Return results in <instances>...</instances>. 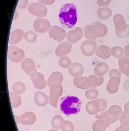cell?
<instances>
[{
	"label": "cell",
	"instance_id": "6da1fadb",
	"mask_svg": "<svg viewBox=\"0 0 129 131\" xmlns=\"http://www.w3.org/2000/svg\"><path fill=\"white\" fill-rule=\"evenodd\" d=\"M77 7L73 4H64L59 11V20L61 26L65 28H72L77 23Z\"/></svg>",
	"mask_w": 129,
	"mask_h": 131
},
{
	"label": "cell",
	"instance_id": "7a4b0ae2",
	"mask_svg": "<svg viewBox=\"0 0 129 131\" xmlns=\"http://www.w3.org/2000/svg\"><path fill=\"white\" fill-rule=\"evenodd\" d=\"M82 104L80 99L76 96L67 95L62 97L59 100L61 111L67 117L79 114Z\"/></svg>",
	"mask_w": 129,
	"mask_h": 131
},
{
	"label": "cell",
	"instance_id": "3957f363",
	"mask_svg": "<svg viewBox=\"0 0 129 131\" xmlns=\"http://www.w3.org/2000/svg\"><path fill=\"white\" fill-rule=\"evenodd\" d=\"M63 88L61 84L54 83L50 86V92L48 96L49 103L55 108L58 107L59 99L62 95Z\"/></svg>",
	"mask_w": 129,
	"mask_h": 131
},
{
	"label": "cell",
	"instance_id": "277c9868",
	"mask_svg": "<svg viewBox=\"0 0 129 131\" xmlns=\"http://www.w3.org/2000/svg\"><path fill=\"white\" fill-rule=\"evenodd\" d=\"M8 57L12 62H19L23 60L25 54L21 48L16 46H9L8 47Z\"/></svg>",
	"mask_w": 129,
	"mask_h": 131
},
{
	"label": "cell",
	"instance_id": "5b68a950",
	"mask_svg": "<svg viewBox=\"0 0 129 131\" xmlns=\"http://www.w3.org/2000/svg\"><path fill=\"white\" fill-rule=\"evenodd\" d=\"M28 11L30 14L39 17H44L47 15L48 10L47 7L40 3L30 4L28 6Z\"/></svg>",
	"mask_w": 129,
	"mask_h": 131
},
{
	"label": "cell",
	"instance_id": "8992f818",
	"mask_svg": "<svg viewBox=\"0 0 129 131\" xmlns=\"http://www.w3.org/2000/svg\"><path fill=\"white\" fill-rule=\"evenodd\" d=\"M22 69L30 77H34L38 73L36 64L33 60L30 58L25 59L21 64Z\"/></svg>",
	"mask_w": 129,
	"mask_h": 131
},
{
	"label": "cell",
	"instance_id": "52a82bcc",
	"mask_svg": "<svg viewBox=\"0 0 129 131\" xmlns=\"http://www.w3.org/2000/svg\"><path fill=\"white\" fill-rule=\"evenodd\" d=\"M49 36L51 39L60 42L65 39L67 33L66 31L58 26H53L48 31Z\"/></svg>",
	"mask_w": 129,
	"mask_h": 131
},
{
	"label": "cell",
	"instance_id": "ba28073f",
	"mask_svg": "<svg viewBox=\"0 0 129 131\" xmlns=\"http://www.w3.org/2000/svg\"><path fill=\"white\" fill-rule=\"evenodd\" d=\"M33 26L36 32L44 34L49 31L50 28V24L47 19L38 18L34 22Z\"/></svg>",
	"mask_w": 129,
	"mask_h": 131
},
{
	"label": "cell",
	"instance_id": "9c48e42d",
	"mask_svg": "<svg viewBox=\"0 0 129 131\" xmlns=\"http://www.w3.org/2000/svg\"><path fill=\"white\" fill-rule=\"evenodd\" d=\"M72 46L68 41L60 43L55 50V54L59 57L66 56L68 54L71 50Z\"/></svg>",
	"mask_w": 129,
	"mask_h": 131
},
{
	"label": "cell",
	"instance_id": "30bf717a",
	"mask_svg": "<svg viewBox=\"0 0 129 131\" xmlns=\"http://www.w3.org/2000/svg\"><path fill=\"white\" fill-rule=\"evenodd\" d=\"M31 79L34 87L38 90L44 89L47 85V81L45 79L44 75L41 73L38 72L35 76L31 77Z\"/></svg>",
	"mask_w": 129,
	"mask_h": 131
},
{
	"label": "cell",
	"instance_id": "8fae6325",
	"mask_svg": "<svg viewBox=\"0 0 129 131\" xmlns=\"http://www.w3.org/2000/svg\"><path fill=\"white\" fill-rule=\"evenodd\" d=\"M83 34V30L81 28L77 27L74 29L69 31L67 34V40L71 44H74L80 39Z\"/></svg>",
	"mask_w": 129,
	"mask_h": 131
},
{
	"label": "cell",
	"instance_id": "7c38bea8",
	"mask_svg": "<svg viewBox=\"0 0 129 131\" xmlns=\"http://www.w3.org/2000/svg\"><path fill=\"white\" fill-rule=\"evenodd\" d=\"M24 31L21 29H17L11 31L9 35V43L11 45L17 44L24 38Z\"/></svg>",
	"mask_w": 129,
	"mask_h": 131
},
{
	"label": "cell",
	"instance_id": "4fadbf2b",
	"mask_svg": "<svg viewBox=\"0 0 129 131\" xmlns=\"http://www.w3.org/2000/svg\"><path fill=\"white\" fill-rule=\"evenodd\" d=\"M34 99L35 103L39 106H44L48 103V96L41 91H38L35 93Z\"/></svg>",
	"mask_w": 129,
	"mask_h": 131
},
{
	"label": "cell",
	"instance_id": "5bb4252c",
	"mask_svg": "<svg viewBox=\"0 0 129 131\" xmlns=\"http://www.w3.org/2000/svg\"><path fill=\"white\" fill-rule=\"evenodd\" d=\"M122 112V110L118 106H112L108 111L107 117L109 118L112 124L117 121Z\"/></svg>",
	"mask_w": 129,
	"mask_h": 131
},
{
	"label": "cell",
	"instance_id": "9a60e30c",
	"mask_svg": "<svg viewBox=\"0 0 129 131\" xmlns=\"http://www.w3.org/2000/svg\"><path fill=\"white\" fill-rule=\"evenodd\" d=\"M63 80V74L59 71H55L49 77L47 81V85L50 87L51 84L54 83L61 84Z\"/></svg>",
	"mask_w": 129,
	"mask_h": 131
},
{
	"label": "cell",
	"instance_id": "2e32d148",
	"mask_svg": "<svg viewBox=\"0 0 129 131\" xmlns=\"http://www.w3.org/2000/svg\"><path fill=\"white\" fill-rule=\"evenodd\" d=\"M110 125L105 120L102 118L97 120L93 124L92 128L93 131H105Z\"/></svg>",
	"mask_w": 129,
	"mask_h": 131
},
{
	"label": "cell",
	"instance_id": "e0dca14e",
	"mask_svg": "<svg viewBox=\"0 0 129 131\" xmlns=\"http://www.w3.org/2000/svg\"><path fill=\"white\" fill-rule=\"evenodd\" d=\"M97 15L99 19H107L112 16V11L108 7L100 8L97 10Z\"/></svg>",
	"mask_w": 129,
	"mask_h": 131
},
{
	"label": "cell",
	"instance_id": "ac0fdd59",
	"mask_svg": "<svg viewBox=\"0 0 129 131\" xmlns=\"http://www.w3.org/2000/svg\"><path fill=\"white\" fill-rule=\"evenodd\" d=\"M26 89L25 85L21 82H17L13 84L12 90L13 92L18 95H21L24 92Z\"/></svg>",
	"mask_w": 129,
	"mask_h": 131
},
{
	"label": "cell",
	"instance_id": "d6986e66",
	"mask_svg": "<svg viewBox=\"0 0 129 131\" xmlns=\"http://www.w3.org/2000/svg\"><path fill=\"white\" fill-rule=\"evenodd\" d=\"M9 96L13 108L17 107L21 104L22 101L19 95L11 92L9 93Z\"/></svg>",
	"mask_w": 129,
	"mask_h": 131
},
{
	"label": "cell",
	"instance_id": "ffe728a7",
	"mask_svg": "<svg viewBox=\"0 0 129 131\" xmlns=\"http://www.w3.org/2000/svg\"><path fill=\"white\" fill-rule=\"evenodd\" d=\"M68 72L71 76L75 77L81 73L82 67L80 64L78 63H74L71 67L68 69Z\"/></svg>",
	"mask_w": 129,
	"mask_h": 131
},
{
	"label": "cell",
	"instance_id": "44dd1931",
	"mask_svg": "<svg viewBox=\"0 0 129 131\" xmlns=\"http://www.w3.org/2000/svg\"><path fill=\"white\" fill-rule=\"evenodd\" d=\"M64 121V118L59 115H56L52 118L51 124L53 128L59 129L61 128L63 122Z\"/></svg>",
	"mask_w": 129,
	"mask_h": 131
},
{
	"label": "cell",
	"instance_id": "7402d4cb",
	"mask_svg": "<svg viewBox=\"0 0 129 131\" xmlns=\"http://www.w3.org/2000/svg\"><path fill=\"white\" fill-rule=\"evenodd\" d=\"M24 39L29 43L34 42L37 39L36 33L31 30L27 31L25 33Z\"/></svg>",
	"mask_w": 129,
	"mask_h": 131
},
{
	"label": "cell",
	"instance_id": "603a6c76",
	"mask_svg": "<svg viewBox=\"0 0 129 131\" xmlns=\"http://www.w3.org/2000/svg\"><path fill=\"white\" fill-rule=\"evenodd\" d=\"M59 64L63 68H69L71 65V61L68 57H61L59 61Z\"/></svg>",
	"mask_w": 129,
	"mask_h": 131
},
{
	"label": "cell",
	"instance_id": "cb8c5ba5",
	"mask_svg": "<svg viewBox=\"0 0 129 131\" xmlns=\"http://www.w3.org/2000/svg\"><path fill=\"white\" fill-rule=\"evenodd\" d=\"M119 120L121 123V125L127 126L129 125V115L126 113L122 112L119 116Z\"/></svg>",
	"mask_w": 129,
	"mask_h": 131
},
{
	"label": "cell",
	"instance_id": "d4e9b609",
	"mask_svg": "<svg viewBox=\"0 0 129 131\" xmlns=\"http://www.w3.org/2000/svg\"><path fill=\"white\" fill-rule=\"evenodd\" d=\"M67 128L62 130V131H73L74 126L72 123L68 121H66L62 123L61 128Z\"/></svg>",
	"mask_w": 129,
	"mask_h": 131
},
{
	"label": "cell",
	"instance_id": "484cf974",
	"mask_svg": "<svg viewBox=\"0 0 129 131\" xmlns=\"http://www.w3.org/2000/svg\"><path fill=\"white\" fill-rule=\"evenodd\" d=\"M112 0H97V3L99 7H107Z\"/></svg>",
	"mask_w": 129,
	"mask_h": 131
},
{
	"label": "cell",
	"instance_id": "4316f807",
	"mask_svg": "<svg viewBox=\"0 0 129 131\" xmlns=\"http://www.w3.org/2000/svg\"><path fill=\"white\" fill-rule=\"evenodd\" d=\"M27 0H19L18 4V8L20 9L25 8L27 7Z\"/></svg>",
	"mask_w": 129,
	"mask_h": 131
},
{
	"label": "cell",
	"instance_id": "83f0119b",
	"mask_svg": "<svg viewBox=\"0 0 129 131\" xmlns=\"http://www.w3.org/2000/svg\"><path fill=\"white\" fill-rule=\"evenodd\" d=\"M39 3L45 5H50L55 2V0H38Z\"/></svg>",
	"mask_w": 129,
	"mask_h": 131
},
{
	"label": "cell",
	"instance_id": "f1b7e54d",
	"mask_svg": "<svg viewBox=\"0 0 129 131\" xmlns=\"http://www.w3.org/2000/svg\"><path fill=\"white\" fill-rule=\"evenodd\" d=\"M114 131H129V125L127 126L121 125L117 128Z\"/></svg>",
	"mask_w": 129,
	"mask_h": 131
},
{
	"label": "cell",
	"instance_id": "f546056e",
	"mask_svg": "<svg viewBox=\"0 0 129 131\" xmlns=\"http://www.w3.org/2000/svg\"><path fill=\"white\" fill-rule=\"evenodd\" d=\"M107 114L108 111H105V112L101 113L100 115H96L95 116V117H96L97 119H102V118H104L107 115Z\"/></svg>",
	"mask_w": 129,
	"mask_h": 131
},
{
	"label": "cell",
	"instance_id": "4dcf8cb0",
	"mask_svg": "<svg viewBox=\"0 0 129 131\" xmlns=\"http://www.w3.org/2000/svg\"><path fill=\"white\" fill-rule=\"evenodd\" d=\"M124 112L126 114L129 115V103L125 105L124 106Z\"/></svg>",
	"mask_w": 129,
	"mask_h": 131
},
{
	"label": "cell",
	"instance_id": "1f68e13d",
	"mask_svg": "<svg viewBox=\"0 0 129 131\" xmlns=\"http://www.w3.org/2000/svg\"><path fill=\"white\" fill-rule=\"evenodd\" d=\"M127 19H129V14H128V15H127Z\"/></svg>",
	"mask_w": 129,
	"mask_h": 131
}]
</instances>
